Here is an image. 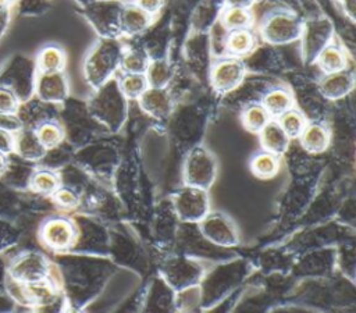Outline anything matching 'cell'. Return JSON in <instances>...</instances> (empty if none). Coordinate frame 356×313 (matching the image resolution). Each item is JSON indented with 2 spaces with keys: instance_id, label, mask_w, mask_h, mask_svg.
Masks as SVG:
<instances>
[{
  "instance_id": "1",
  "label": "cell",
  "mask_w": 356,
  "mask_h": 313,
  "mask_svg": "<svg viewBox=\"0 0 356 313\" xmlns=\"http://www.w3.org/2000/svg\"><path fill=\"white\" fill-rule=\"evenodd\" d=\"M122 54L124 49L114 38H103L96 42V45L89 50L83 64V72L88 83L97 89L111 79L120 67Z\"/></svg>"
},
{
  "instance_id": "2",
  "label": "cell",
  "mask_w": 356,
  "mask_h": 313,
  "mask_svg": "<svg viewBox=\"0 0 356 313\" xmlns=\"http://www.w3.org/2000/svg\"><path fill=\"white\" fill-rule=\"evenodd\" d=\"M92 110L95 115L108 128H120L125 120L127 102L115 79L111 78L104 85L97 88V93L92 100Z\"/></svg>"
},
{
  "instance_id": "3",
  "label": "cell",
  "mask_w": 356,
  "mask_h": 313,
  "mask_svg": "<svg viewBox=\"0 0 356 313\" xmlns=\"http://www.w3.org/2000/svg\"><path fill=\"white\" fill-rule=\"evenodd\" d=\"M303 22L292 13L277 10L270 13L261 24L260 32L266 42L273 45H285L300 39Z\"/></svg>"
},
{
  "instance_id": "4",
  "label": "cell",
  "mask_w": 356,
  "mask_h": 313,
  "mask_svg": "<svg viewBox=\"0 0 356 313\" xmlns=\"http://www.w3.org/2000/svg\"><path fill=\"white\" fill-rule=\"evenodd\" d=\"M217 175V161L204 146H195L184 164V179L189 186L207 189Z\"/></svg>"
},
{
  "instance_id": "5",
  "label": "cell",
  "mask_w": 356,
  "mask_h": 313,
  "mask_svg": "<svg viewBox=\"0 0 356 313\" xmlns=\"http://www.w3.org/2000/svg\"><path fill=\"white\" fill-rule=\"evenodd\" d=\"M172 206L177 216L186 223H199L210 211V202L206 189L185 185L172 196Z\"/></svg>"
},
{
  "instance_id": "6",
  "label": "cell",
  "mask_w": 356,
  "mask_h": 313,
  "mask_svg": "<svg viewBox=\"0 0 356 313\" xmlns=\"http://www.w3.org/2000/svg\"><path fill=\"white\" fill-rule=\"evenodd\" d=\"M199 224L202 235L214 245L231 248L239 242L235 223L221 211H209Z\"/></svg>"
},
{
  "instance_id": "7",
  "label": "cell",
  "mask_w": 356,
  "mask_h": 313,
  "mask_svg": "<svg viewBox=\"0 0 356 313\" xmlns=\"http://www.w3.org/2000/svg\"><path fill=\"white\" fill-rule=\"evenodd\" d=\"M334 33V26L327 18L312 19L307 24H303L302 31V46L303 56L307 63L314 61L318 53L331 42Z\"/></svg>"
},
{
  "instance_id": "8",
  "label": "cell",
  "mask_w": 356,
  "mask_h": 313,
  "mask_svg": "<svg viewBox=\"0 0 356 313\" xmlns=\"http://www.w3.org/2000/svg\"><path fill=\"white\" fill-rule=\"evenodd\" d=\"M10 275L18 284L44 281L49 275V263L44 256L29 252L18 257L10 267Z\"/></svg>"
},
{
  "instance_id": "9",
  "label": "cell",
  "mask_w": 356,
  "mask_h": 313,
  "mask_svg": "<svg viewBox=\"0 0 356 313\" xmlns=\"http://www.w3.org/2000/svg\"><path fill=\"white\" fill-rule=\"evenodd\" d=\"M245 78V65L236 57H228L217 61L211 67L210 82L211 86L221 92H229L241 85Z\"/></svg>"
},
{
  "instance_id": "10",
  "label": "cell",
  "mask_w": 356,
  "mask_h": 313,
  "mask_svg": "<svg viewBox=\"0 0 356 313\" xmlns=\"http://www.w3.org/2000/svg\"><path fill=\"white\" fill-rule=\"evenodd\" d=\"M75 235L76 231L74 224L64 217H53L47 220L40 230V238L44 245L56 250L70 248L75 241Z\"/></svg>"
},
{
  "instance_id": "11",
  "label": "cell",
  "mask_w": 356,
  "mask_h": 313,
  "mask_svg": "<svg viewBox=\"0 0 356 313\" xmlns=\"http://www.w3.org/2000/svg\"><path fill=\"white\" fill-rule=\"evenodd\" d=\"M35 88L39 99L47 103L63 102L68 95V82L61 71L39 72Z\"/></svg>"
},
{
  "instance_id": "12",
  "label": "cell",
  "mask_w": 356,
  "mask_h": 313,
  "mask_svg": "<svg viewBox=\"0 0 356 313\" xmlns=\"http://www.w3.org/2000/svg\"><path fill=\"white\" fill-rule=\"evenodd\" d=\"M164 273L174 288L184 289L199 281L202 277V267L192 260L178 259L168 263Z\"/></svg>"
},
{
  "instance_id": "13",
  "label": "cell",
  "mask_w": 356,
  "mask_h": 313,
  "mask_svg": "<svg viewBox=\"0 0 356 313\" xmlns=\"http://www.w3.org/2000/svg\"><path fill=\"white\" fill-rule=\"evenodd\" d=\"M355 86V75L349 70H341L337 72L325 74L320 83L318 89L321 95L330 100H337L345 97Z\"/></svg>"
},
{
  "instance_id": "14",
  "label": "cell",
  "mask_w": 356,
  "mask_h": 313,
  "mask_svg": "<svg viewBox=\"0 0 356 313\" xmlns=\"http://www.w3.org/2000/svg\"><path fill=\"white\" fill-rule=\"evenodd\" d=\"M140 107L154 118H165L172 110V100L165 88H147L139 97Z\"/></svg>"
},
{
  "instance_id": "15",
  "label": "cell",
  "mask_w": 356,
  "mask_h": 313,
  "mask_svg": "<svg viewBox=\"0 0 356 313\" xmlns=\"http://www.w3.org/2000/svg\"><path fill=\"white\" fill-rule=\"evenodd\" d=\"M152 22V15L143 11L136 4H127L121 7L118 15L120 32L127 35H138L147 29Z\"/></svg>"
},
{
  "instance_id": "16",
  "label": "cell",
  "mask_w": 356,
  "mask_h": 313,
  "mask_svg": "<svg viewBox=\"0 0 356 313\" xmlns=\"http://www.w3.org/2000/svg\"><path fill=\"white\" fill-rule=\"evenodd\" d=\"M260 142L266 152H270L275 156L282 154L289 147V136L284 132L277 120H270L259 132Z\"/></svg>"
},
{
  "instance_id": "17",
  "label": "cell",
  "mask_w": 356,
  "mask_h": 313,
  "mask_svg": "<svg viewBox=\"0 0 356 313\" xmlns=\"http://www.w3.org/2000/svg\"><path fill=\"white\" fill-rule=\"evenodd\" d=\"M14 152L25 160H39L44 156L46 149L39 142L35 131H18L14 136Z\"/></svg>"
},
{
  "instance_id": "18",
  "label": "cell",
  "mask_w": 356,
  "mask_h": 313,
  "mask_svg": "<svg viewBox=\"0 0 356 313\" xmlns=\"http://www.w3.org/2000/svg\"><path fill=\"white\" fill-rule=\"evenodd\" d=\"M299 138H300L302 146L310 153H321L323 150L327 149L330 143L328 129L318 122L306 124Z\"/></svg>"
},
{
  "instance_id": "19",
  "label": "cell",
  "mask_w": 356,
  "mask_h": 313,
  "mask_svg": "<svg viewBox=\"0 0 356 313\" xmlns=\"http://www.w3.org/2000/svg\"><path fill=\"white\" fill-rule=\"evenodd\" d=\"M254 46L256 35L249 28L229 31L225 38V49L234 57L249 54Z\"/></svg>"
},
{
  "instance_id": "20",
  "label": "cell",
  "mask_w": 356,
  "mask_h": 313,
  "mask_svg": "<svg viewBox=\"0 0 356 313\" xmlns=\"http://www.w3.org/2000/svg\"><path fill=\"white\" fill-rule=\"evenodd\" d=\"M316 61L318 63V67L325 74H330V72L345 70L348 58L345 51L339 46L330 43L318 53V56L316 57Z\"/></svg>"
},
{
  "instance_id": "21",
  "label": "cell",
  "mask_w": 356,
  "mask_h": 313,
  "mask_svg": "<svg viewBox=\"0 0 356 313\" xmlns=\"http://www.w3.org/2000/svg\"><path fill=\"white\" fill-rule=\"evenodd\" d=\"M292 104H293L292 95L289 93V90L284 88H274L268 90L264 95L263 103H261V106L266 109L268 115H274V117H280L282 113L292 109Z\"/></svg>"
},
{
  "instance_id": "22",
  "label": "cell",
  "mask_w": 356,
  "mask_h": 313,
  "mask_svg": "<svg viewBox=\"0 0 356 313\" xmlns=\"http://www.w3.org/2000/svg\"><path fill=\"white\" fill-rule=\"evenodd\" d=\"M65 65V53L58 46H46L38 54L39 72H60Z\"/></svg>"
},
{
  "instance_id": "23",
  "label": "cell",
  "mask_w": 356,
  "mask_h": 313,
  "mask_svg": "<svg viewBox=\"0 0 356 313\" xmlns=\"http://www.w3.org/2000/svg\"><path fill=\"white\" fill-rule=\"evenodd\" d=\"M250 170L259 178H263V179L273 178L280 170L278 156L266 150L260 152L252 157Z\"/></svg>"
},
{
  "instance_id": "24",
  "label": "cell",
  "mask_w": 356,
  "mask_h": 313,
  "mask_svg": "<svg viewBox=\"0 0 356 313\" xmlns=\"http://www.w3.org/2000/svg\"><path fill=\"white\" fill-rule=\"evenodd\" d=\"M145 77L150 88H165L172 78V68L165 58H157L149 63Z\"/></svg>"
},
{
  "instance_id": "25",
  "label": "cell",
  "mask_w": 356,
  "mask_h": 313,
  "mask_svg": "<svg viewBox=\"0 0 356 313\" xmlns=\"http://www.w3.org/2000/svg\"><path fill=\"white\" fill-rule=\"evenodd\" d=\"M22 285V296L26 302L35 305H47L54 298V289L50 282L39 281L32 284H21Z\"/></svg>"
},
{
  "instance_id": "26",
  "label": "cell",
  "mask_w": 356,
  "mask_h": 313,
  "mask_svg": "<svg viewBox=\"0 0 356 313\" xmlns=\"http://www.w3.org/2000/svg\"><path fill=\"white\" fill-rule=\"evenodd\" d=\"M221 24L225 29H243L252 25V14L249 8L228 6L221 15Z\"/></svg>"
},
{
  "instance_id": "27",
  "label": "cell",
  "mask_w": 356,
  "mask_h": 313,
  "mask_svg": "<svg viewBox=\"0 0 356 313\" xmlns=\"http://www.w3.org/2000/svg\"><path fill=\"white\" fill-rule=\"evenodd\" d=\"M149 63L150 60L146 51L140 49H135V50L124 51L120 63V68L125 74H145Z\"/></svg>"
},
{
  "instance_id": "28",
  "label": "cell",
  "mask_w": 356,
  "mask_h": 313,
  "mask_svg": "<svg viewBox=\"0 0 356 313\" xmlns=\"http://www.w3.org/2000/svg\"><path fill=\"white\" fill-rule=\"evenodd\" d=\"M118 88L125 99H139L149 85L145 74H124L118 81Z\"/></svg>"
},
{
  "instance_id": "29",
  "label": "cell",
  "mask_w": 356,
  "mask_h": 313,
  "mask_svg": "<svg viewBox=\"0 0 356 313\" xmlns=\"http://www.w3.org/2000/svg\"><path fill=\"white\" fill-rule=\"evenodd\" d=\"M278 124L284 129V132L291 138H299L302 131L306 127V118L305 115L296 110V109H289L288 111L282 113L278 117Z\"/></svg>"
},
{
  "instance_id": "30",
  "label": "cell",
  "mask_w": 356,
  "mask_h": 313,
  "mask_svg": "<svg viewBox=\"0 0 356 313\" xmlns=\"http://www.w3.org/2000/svg\"><path fill=\"white\" fill-rule=\"evenodd\" d=\"M29 185L38 193L53 195L56 189L60 188V179L50 170H38L32 174Z\"/></svg>"
},
{
  "instance_id": "31",
  "label": "cell",
  "mask_w": 356,
  "mask_h": 313,
  "mask_svg": "<svg viewBox=\"0 0 356 313\" xmlns=\"http://www.w3.org/2000/svg\"><path fill=\"white\" fill-rule=\"evenodd\" d=\"M270 121V115L261 104H250L242 113V124L250 132H260Z\"/></svg>"
},
{
  "instance_id": "32",
  "label": "cell",
  "mask_w": 356,
  "mask_h": 313,
  "mask_svg": "<svg viewBox=\"0 0 356 313\" xmlns=\"http://www.w3.org/2000/svg\"><path fill=\"white\" fill-rule=\"evenodd\" d=\"M39 142L44 146V149H51L56 147L64 138V131L63 128L53 121H46L38 127L35 131Z\"/></svg>"
},
{
  "instance_id": "33",
  "label": "cell",
  "mask_w": 356,
  "mask_h": 313,
  "mask_svg": "<svg viewBox=\"0 0 356 313\" xmlns=\"http://www.w3.org/2000/svg\"><path fill=\"white\" fill-rule=\"evenodd\" d=\"M17 107H18L17 95L6 86H0V114H15Z\"/></svg>"
},
{
  "instance_id": "34",
  "label": "cell",
  "mask_w": 356,
  "mask_h": 313,
  "mask_svg": "<svg viewBox=\"0 0 356 313\" xmlns=\"http://www.w3.org/2000/svg\"><path fill=\"white\" fill-rule=\"evenodd\" d=\"M53 199L61 207H67V209H72L78 204V195L70 188H57L56 192L53 193Z\"/></svg>"
},
{
  "instance_id": "35",
  "label": "cell",
  "mask_w": 356,
  "mask_h": 313,
  "mask_svg": "<svg viewBox=\"0 0 356 313\" xmlns=\"http://www.w3.org/2000/svg\"><path fill=\"white\" fill-rule=\"evenodd\" d=\"M0 128L13 134L21 131L22 122L15 114H0Z\"/></svg>"
},
{
  "instance_id": "36",
  "label": "cell",
  "mask_w": 356,
  "mask_h": 313,
  "mask_svg": "<svg viewBox=\"0 0 356 313\" xmlns=\"http://www.w3.org/2000/svg\"><path fill=\"white\" fill-rule=\"evenodd\" d=\"M0 152L7 154L14 152V135L0 128Z\"/></svg>"
},
{
  "instance_id": "37",
  "label": "cell",
  "mask_w": 356,
  "mask_h": 313,
  "mask_svg": "<svg viewBox=\"0 0 356 313\" xmlns=\"http://www.w3.org/2000/svg\"><path fill=\"white\" fill-rule=\"evenodd\" d=\"M135 4L138 7H140L143 11H146L147 14L153 15V14H156L161 8L163 0H136Z\"/></svg>"
},
{
  "instance_id": "38",
  "label": "cell",
  "mask_w": 356,
  "mask_h": 313,
  "mask_svg": "<svg viewBox=\"0 0 356 313\" xmlns=\"http://www.w3.org/2000/svg\"><path fill=\"white\" fill-rule=\"evenodd\" d=\"M8 24V7L4 3H0V38L4 33Z\"/></svg>"
},
{
  "instance_id": "39",
  "label": "cell",
  "mask_w": 356,
  "mask_h": 313,
  "mask_svg": "<svg viewBox=\"0 0 356 313\" xmlns=\"http://www.w3.org/2000/svg\"><path fill=\"white\" fill-rule=\"evenodd\" d=\"M343 3V8H345V13L346 15L355 21V14H356V0H342Z\"/></svg>"
},
{
  "instance_id": "40",
  "label": "cell",
  "mask_w": 356,
  "mask_h": 313,
  "mask_svg": "<svg viewBox=\"0 0 356 313\" xmlns=\"http://www.w3.org/2000/svg\"><path fill=\"white\" fill-rule=\"evenodd\" d=\"M252 3H253V0H228V4H229V6L245 7V8H248Z\"/></svg>"
},
{
  "instance_id": "41",
  "label": "cell",
  "mask_w": 356,
  "mask_h": 313,
  "mask_svg": "<svg viewBox=\"0 0 356 313\" xmlns=\"http://www.w3.org/2000/svg\"><path fill=\"white\" fill-rule=\"evenodd\" d=\"M7 170V157L4 153L0 152V175L4 174Z\"/></svg>"
},
{
  "instance_id": "42",
  "label": "cell",
  "mask_w": 356,
  "mask_h": 313,
  "mask_svg": "<svg viewBox=\"0 0 356 313\" xmlns=\"http://www.w3.org/2000/svg\"><path fill=\"white\" fill-rule=\"evenodd\" d=\"M64 313H82L79 309H76V307H72V306H70V307H67L65 310H64Z\"/></svg>"
},
{
  "instance_id": "43",
  "label": "cell",
  "mask_w": 356,
  "mask_h": 313,
  "mask_svg": "<svg viewBox=\"0 0 356 313\" xmlns=\"http://www.w3.org/2000/svg\"><path fill=\"white\" fill-rule=\"evenodd\" d=\"M10 0H0V3H4V4H7Z\"/></svg>"
}]
</instances>
